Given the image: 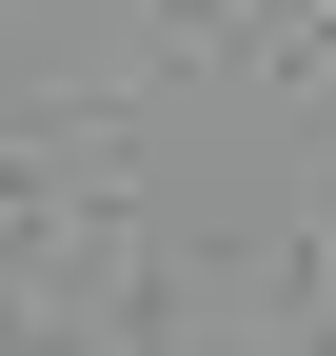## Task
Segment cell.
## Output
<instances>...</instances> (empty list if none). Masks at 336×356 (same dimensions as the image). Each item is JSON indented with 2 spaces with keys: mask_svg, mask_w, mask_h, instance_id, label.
<instances>
[{
  "mask_svg": "<svg viewBox=\"0 0 336 356\" xmlns=\"http://www.w3.org/2000/svg\"><path fill=\"white\" fill-rule=\"evenodd\" d=\"M0 238H20V178H0Z\"/></svg>",
  "mask_w": 336,
  "mask_h": 356,
  "instance_id": "6da1fadb",
  "label": "cell"
},
{
  "mask_svg": "<svg viewBox=\"0 0 336 356\" xmlns=\"http://www.w3.org/2000/svg\"><path fill=\"white\" fill-rule=\"evenodd\" d=\"M178 20H198V0H178Z\"/></svg>",
  "mask_w": 336,
  "mask_h": 356,
  "instance_id": "7a4b0ae2",
  "label": "cell"
}]
</instances>
